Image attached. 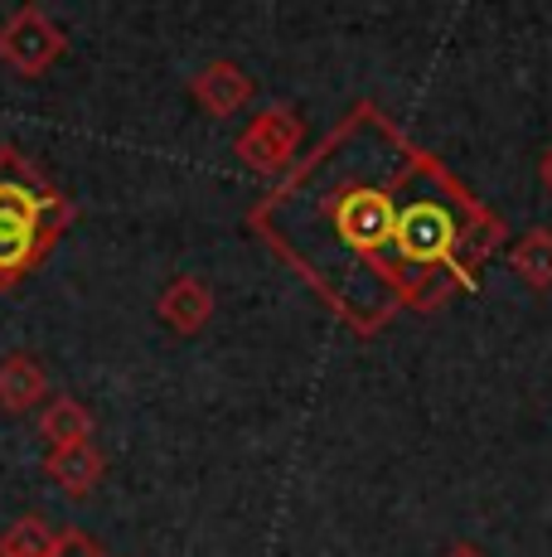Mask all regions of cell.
<instances>
[{
	"label": "cell",
	"instance_id": "obj_10",
	"mask_svg": "<svg viewBox=\"0 0 552 557\" xmlns=\"http://www.w3.org/2000/svg\"><path fill=\"white\" fill-rule=\"evenodd\" d=\"M509 267L518 272V282H528L534 292L552 286V228H528L524 238L509 248Z\"/></svg>",
	"mask_w": 552,
	"mask_h": 557
},
{
	"label": "cell",
	"instance_id": "obj_13",
	"mask_svg": "<svg viewBox=\"0 0 552 557\" xmlns=\"http://www.w3.org/2000/svg\"><path fill=\"white\" fill-rule=\"evenodd\" d=\"M441 557H490V553L475 548V543H451V548H446Z\"/></svg>",
	"mask_w": 552,
	"mask_h": 557
},
{
	"label": "cell",
	"instance_id": "obj_11",
	"mask_svg": "<svg viewBox=\"0 0 552 557\" xmlns=\"http://www.w3.org/2000/svg\"><path fill=\"white\" fill-rule=\"evenodd\" d=\"M49 548H54V533L39 513H25L0 533V557H49Z\"/></svg>",
	"mask_w": 552,
	"mask_h": 557
},
{
	"label": "cell",
	"instance_id": "obj_1",
	"mask_svg": "<svg viewBox=\"0 0 552 557\" xmlns=\"http://www.w3.org/2000/svg\"><path fill=\"white\" fill-rule=\"evenodd\" d=\"M431 165L437 160L364 102L252 209V228L339 320L374 335L398 310H412L398 228Z\"/></svg>",
	"mask_w": 552,
	"mask_h": 557
},
{
	"label": "cell",
	"instance_id": "obj_2",
	"mask_svg": "<svg viewBox=\"0 0 552 557\" xmlns=\"http://www.w3.org/2000/svg\"><path fill=\"white\" fill-rule=\"evenodd\" d=\"M73 203L20 151H0V286L35 272L68 228Z\"/></svg>",
	"mask_w": 552,
	"mask_h": 557
},
{
	"label": "cell",
	"instance_id": "obj_4",
	"mask_svg": "<svg viewBox=\"0 0 552 557\" xmlns=\"http://www.w3.org/2000/svg\"><path fill=\"white\" fill-rule=\"evenodd\" d=\"M301 132L305 126L291 107H262V112L238 132L233 151H238V160L248 170H258V175H281V170L296 160V151H301Z\"/></svg>",
	"mask_w": 552,
	"mask_h": 557
},
{
	"label": "cell",
	"instance_id": "obj_6",
	"mask_svg": "<svg viewBox=\"0 0 552 557\" xmlns=\"http://www.w3.org/2000/svg\"><path fill=\"white\" fill-rule=\"evenodd\" d=\"M155 315L175 335H199L214 320V292L204 276H175L161 296H155Z\"/></svg>",
	"mask_w": 552,
	"mask_h": 557
},
{
	"label": "cell",
	"instance_id": "obj_9",
	"mask_svg": "<svg viewBox=\"0 0 552 557\" xmlns=\"http://www.w3.org/2000/svg\"><path fill=\"white\" fill-rule=\"evenodd\" d=\"M39 432H45L49 446H78L92 442V412L68 393H54L45 407H39Z\"/></svg>",
	"mask_w": 552,
	"mask_h": 557
},
{
	"label": "cell",
	"instance_id": "obj_3",
	"mask_svg": "<svg viewBox=\"0 0 552 557\" xmlns=\"http://www.w3.org/2000/svg\"><path fill=\"white\" fill-rule=\"evenodd\" d=\"M68 39L54 25V15L39 5H20L10 10V20L0 25V59L20 73V78H39L63 59Z\"/></svg>",
	"mask_w": 552,
	"mask_h": 557
},
{
	"label": "cell",
	"instance_id": "obj_5",
	"mask_svg": "<svg viewBox=\"0 0 552 557\" xmlns=\"http://www.w3.org/2000/svg\"><path fill=\"white\" fill-rule=\"evenodd\" d=\"M252 92H258V83L248 78V69H238V63H228V59L204 63V69L189 78V98L204 107L209 116H238L242 107L252 102Z\"/></svg>",
	"mask_w": 552,
	"mask_h": 557
},
{
	"label": "cell",
	"instance_id": "obj_12",
	"mask_svg": "<svg viewBox=\"0 0 552 557\" xmlns=\"http://www.w3.org/2000/svg\"><path fill=\"white\" fill-rule=\"evenodd\" d=\"M49 557H108V553L98 548V539H92V533L63 529V533H54V548H49Z\"/></svg>",
	"mask_w": 552,
	"mask_h": 557
},
{
	"label": "cell",
	"instance_id": "obj_14",
	"mask_svg": "<svg viewBox=\"0 0 552 557\" xmlns=\"http://www.w3.org/2000/svg\"><path fill=\"white\" fill-rule=\"evenodd\" d=\"M538 180H543V189L552 195V146L543 151V160H538Z\"/></svg>",
	"mask_w": 552,
	"mask_h": 557
},
{
	"label": "cell",
	"instance_id": "obj_8",
	"mask_svg": "<svg viewBox=\"0 0 552 557\" xmlns=\"http://www.w3.org/2000/svg\"><path fill=\"white\" fill-rule=\"evenodd\" d=\"M45 470H49V480H54L63 495L83 499V495H92V490L102 485V475H108V456H102L92 442H78V446H49Z\"/></svg>",
	"mask_w": 552,
	"mask_h": 557
},
{
	"label": "cell",
	"instance_id": "obj_7",
	"mask_svg": "<svg viewBox=\"0 0 552 557\" xmlns=\"http://www.w3.org/2000/svg\"><path fill=\"white\" fill-rule=\"evenodd\" d=\"M54 393H49V373L45 363L35 355H25V349H15V355L0 359V412H35V407H45Z\"/></svg>",
	"mask_w": 552,
	"mask_h": 557
}]
</instances>
